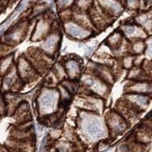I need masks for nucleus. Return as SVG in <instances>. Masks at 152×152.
<instances>
[{
    "label": "nucleus",
    "instance_id": "obj_4",
    "mask_svg": "<svg viewBox=\"0 0 152 152\" xmlns=\"http://www.w3.org/2000/svg\"><path fill=\"white\" fill-rule=\"evenodd\" d=\"M125 30H126V33H127L128 34H132L133 33H134V31H135V27H134L129 26L127 27Z\"/></svg>",
    "mask_w": 152,
    "mask_h": 152
},
{
    "label": "nucleus",
    "instance_id": "obj_5",
    "mask_svg": "<svg viewBox=\"0 0 152 152\" xmlns=\"http://www.w3.org/2000/svg\"><path fill=\"white\" fill-rule=\"evenodd\" d=\"M129 3H133V2H135V0H128Z\"/></svg>",
    "mask_w": 152,
    "mask_h": 152
},
{
    "label": "nucleus",
    "instance_id": "obj_3",
    "mask_svg": "<svg viewBox=\"0 0 152 152\" xmlns=\"http://www.w3.org/2000/svg\"><path fill=\"white\" fill-rule=\"evenodd\" d=\"M12 82H13V81H12V78H11V76H6L3 81V86L6 88L11 87V84H12Z\"/></svg>",
    "mask_w": 152,
    "mask_h": 152
},
{
    "label": "nucleus",
    "instance_id": "obj_2",
    "mask_svg": "<svg viewBox=\"0 0 152 152\" xmlns=\"http://www.w3.org/2000/svg\"><path fill=\"white\" fill-rule=\"evenodd\" d=\"M78 65L75 62H72L70 64H68V71L69 72V73H72V74H75V72L78 70Z\"/></svg>",
    "mask_w": 152,
    "mask_h": 152
},
{
    "label": "nucleus",
    "instance_id": "obj_1",
    "mask_svg": "<svg viewBox=\"0 0 152 152\" xmlns=\"http://www.w3.org/2000/svg\"><path fill=\"white\" fill-rule=\"evenodd\" d=\"M69 31H70L71 34L73 35V36H75V37H79L82 35V32L81 29L75 26H72L69 27Z\"/></svg>",
    "mask_w": 152,
    "mask_h": 152
}]
</instances>
